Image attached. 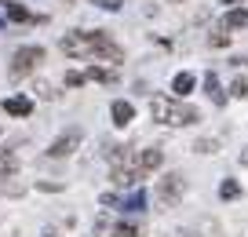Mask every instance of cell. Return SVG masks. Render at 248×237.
Instances as JSON below:
<instances>
[{"label":"cell","instance_id":"24","mask_svg":"<svg viewBox=\"0 0 248 237\" xmlns=\"http://www.w3.org/2000/svg\"><path fill=\"white\" fill-rule=\"evenodd\" d=\"M0 22H4V18H0Z\"/></svg>","mask_w":248,"mask_h":237},{"label":"cell","instance_id":"16","mask_svg":"<svg viewBox=\"0 0 248 237\" xmlns=\"http://www.w3.org/2000/svg\"><path fill=\"white\" fill-rule=\"evenodd\" d=\"M113 237H139V226H132V222H121V226L113 230Z\"/></svg>","mask_w":248,"mask_h":237},{"label":"cell","instance_id":"12","mask_svg":"<svg viewBox=\"0 0 248 237\" xmlns=\"http://www.w3.org/2000/svg\"><path fill=\"white\" fill-rule=\"evenodd\" d=\"M171 92H175L179 99H183V95H190V92H194V77H190V73H179L175 80H171Z\"/></svg>","mask_w":248,"mask_h":237},{"label":"cell","instance_id":"5","mask_svg":"<svg viewBox=\"0 0 248 237\" xmlns=\"http://www.w3.org/2000/svg\"><path fill=\"white\" fill-rule=\"evenodd\" d=\"M77 146H80V131H77V128H70V131H66L62 139H55V142H51V150H47V153H51V157H66V153H73Z\"/></svg>","mask_w":248,"mask_h":237},{"label":"cell","instance_id":"19","mask_svg":"<svg viewBox=\"0 0 248 237\" xmlns=\"http://www.w3.org/2000/svg\"><path fill=\"white\" fill-rule=\"evenodd\" d=\"M66 84H70V88H80V84H84V73H66Z\"/></svg>","mask_w":248,"mask_h":237},{"label":"cell","instance_id":"13","mask_svg":"<svg viewBox=\"0 0 248 237\" xmlns=\"http://www.w3.org/2000/svg\"><path fill=\"white\" fill-rule=\"evenodd\" d=\"M117 205H121L124 212H142V208H146V193H142V190H135L128 201H117Z\"/></svg>","mask_w":248,"mask_h":237},{"label":"cell","instance_id":"23","mask_svg":"<svg viewBox=\"0 0 248 237\" xmlns=\"http://www.w3.org/2000/svg\"><path fill=\"white\" fill-rule=\"evenodd\" d=\"M44 237H59V234H44Z\"/></svg>","mask_w":248,"mask_h":237},{"label":"cell","instance_id":"4","mask_svg":"<svg viewBox=\"0 0 248 237\" xmlns=\"http://www.w3.org/2000/svg\"><path fill=\"white\" fill-rule=\"evenodd\" d=\"M37 62H44V47H22L15 51V62H11V77H26Z\"/></svg>","mask_w":248,"mask_h":237},{"label":"cell","instance_id":"15","mask_svg":"<svg viewBox=\"0 0 248 237\" xmlns=\"http://www.w3.org/2000/svg\"><path fill=\"white\" fill-rule=\"evenodd\" d=\"M8 18H15V22H30V11H26L22 4H8Z\"/></svg>","mask_w":248,"mask_h":237},{"label":"cell","instance_id":"7","mask_svg":"<svg viewBox=\"0 0 248 237\" xmlns=\"http://www.w3.org/2000/svg\"><path fill=\"white\" fill-rule=\"evenodd\" d=\"M109 113H113V124H117V128H124V124H132L135 110H132V102H124V99H117L113 106H109Z\"/></svg>","mask_w":248,"mask_h":237},{"label":"cell","instance_id":"14","mask_svg":"<svg viewBox=\"0 0 248 237\" xmlns=\"http://www.w3.org/2000/svg\"><path fill=\"white\" fill-rule=\"evenodd\" d=\"M219 197H223V201H233V197H241V186L233 183V179H226V183L219 186Z\"/></svg>","mask_w":248,"mask_h":237},{"label":"cell","instance_id":"9","mask_svg":"<svg viewBox=\"0 0 248 237\" xmlns=\"http://www.w3.org/2000/svg\"><path fill=\"white\" fill-rule=\"evenodd\" d=\"M204 92H208V99L216 102V106H223V102H226V92L219 88V77L216 73H204Z\"/></svg>","mask_w":248,"mask_h":237},{"label":"cell","instance_id":"2","mask_svg":"<svg viewBox=\"0 0 248 237\" xmlns=\"http://www.w3.org/2000/svg\"><path fill=\"white\" fill-rule=\"evenodd\" d=\"M150 110H154L157 124H197L201 121V113L194 106H183V102H171V99H154Z\"/></svg>","mask_w":248,"mask_h":237},{"label":"cell","instance_id":"3","mask_svg":"<svg viewBox=\"0 0 248 237\" xmlns=\"http://www.w3.org/2000/svg\"><path fill=\"white\" fill-rule=\"evenodd\" d=\"M183 190H186L183 175H168V179H161V186H157V197H161L164 208H175L179 201H183Z\"/></svg>","mask_w":248,"mask_h":237},{"label":"cell","instance_id":"11","mask_svg":"<svg viewBox=\"0 0 248 237\" xmlns=\"http://www.w3.org/2000/svg\"><path fill=\"white\" fill-rule=\"evenodd\" d=\"M15 168H18V157H15L11 150H0V179L15 175Z\"/></svg>","mask_w":248,"mask_h":237},{"label":"cell","instance_id":"17","mask_svg":"<svg viewBox=\"0 0 248 237\" xmlns=\"http://www.w3.org/2000/svg\"><path fill=\"white\" fill-rule=\"evenodd\" d=\"M88 77H92V80H102V84H109V80H113V73H106V69H99V66L88 69Z\"/></svg>","mask_w":248,"mask_h":237},{"label":"cell","instance_id":"18","mask_svg":"<svg viewBox=\"0 0 248 237\" xmlns=\"http://www.w3.org/2000/svg\"><path fill=\"white\" fill-rule=\"evenodd\" d=\"M233 95H237V99H248V80H233Z\"/></svg>","mask_w":248,"mask_h":237},{"label":"cell","instance_id":"8","mask_svg":"<svg viewBox=\"0 0 248 237\" xmlns=\"http://www.w3.org/2000/svg\"><path fill=\"white\" fill-rule=\"evenodd\" d=\"M4 110H8L11 117H30L33 113V102L26 99V95H15V99H4Z\"/></svg>","mask_w":248,"mask_h":237},{"label":"cell","instance_id":"10","mask_svg":"<svg viewBox=\"0 0 248 237\" xmlns=\"http://www.w3.org/2000/svg\"><path fill=\"white\" fill-rule=\"evenodd\" d=\"M245 26H248V11L245 8H233L230 15L223 18V30H245Z\"/></svg>","mask_w":248,"mask_h":237},{"label":"cell","instance_id":"21","mask_svg":"<svg viewBox=\"0 0 248 237\" xmlns=\"http://www.w3.org/2000/svg\"><path fill=\"white\" fill-rule=\"evenodd\" d=\"M241 164H245V168H248V150H245V153H241Z\"/></svg>","mask_w":248,"mask_h":237},{"label":"cell","instance_id":"22","mask_svg":"<svg viewBox=\"0 0 248 237\" xmlns=\"http://www.w3.org/2000/svg\"><path fill=\"white\" fill-rule=\"evenodd\" d=\"M223 4H237V0H223Z\"/></svg>","mask_w":248,"mask_h":237},{"label":"cell","instance_id":"20","mask_svg":"<svg viewBox=\"0 0 248 237\" xmlns=\"http://www.w3.org/2000/svg\"><path fill=\"white\" fill-rule=\"evenodd\" d=\"M194 150H201V153H216V142H212V139H201Z\"/></svg>","mask_w":248,"mask_h":237},{"label":"cell","instance_id":"1","mask_svg":"<svg viewBox=\"0 0 248 237\" xmlns=\"http://www.w3.org/2000/svg\"><path fill=\"white\" fill-rule=\"evenodd\" d=\"M62 51L73 59H109L121 62V47L106 37V33H66L62 37Z\"/></svg>","mask_w":248,"mask_h":237},{"label":"cell","instance_id":"6","mask_svg":"<svg viewBox=\"0 0 248 237\" xmlns=\"http://www.w3.org/2000/svg\"><path fill=\"white\" fill-rule=\"evenodd\" d=\"M161 161H164V153H161V150H142L139 157H135V164H139L142 175H146V172H154V168H161Z\"/></svg>","mask_w":248,"mask_h":237},{"label":"cell","instance_id":"25","mask_svg":"<svg viewBox=\"0 0 248 237\" xmlns=\"http://www.w3.org/2000/svg\"><path fill=\"white\" fill-rule=\"evenodd\" d=\"M175 4H179V0H175Z\"/></svg>","mask_w":248,"mask_h":237}]
</instances>
